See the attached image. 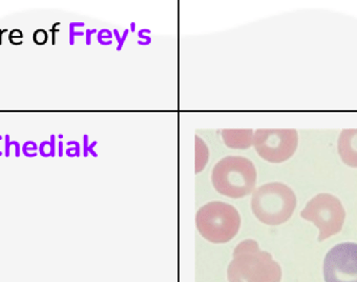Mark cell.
<instances>
[{
    "label": "cell",
    "instance_id": "6da1fadb",
    "mask_svg": "<svg viewBox=\"0 0 357 282\" xmlns=\"http://www.w3.org/2000/svg\"><path fill=\"white\" fill-rule=\"evenodd\" d=\"M229 282H281V265L271 253L261 251L255 240L240 242L227 267Z\"/></svg>",
    "mask_w": 357,
    "mask_h": 282
},
{
    "label": "cell",
    "instance_id": "7a4b0ae2",
    "mask_svg": "<svg viewBox=\"0 0 357 282\" xmlns=\"http://www.w3.org/2000/svg\"><path fill=\"white\" fill-rule=\"evenodd\" d=\"M296 207L294 191L281 182H271L253 192L251 209L261 223L280 225L291 218Z\"/></svg>",
    "mask_w": 357,
    "mask_h": 282
},
{
    "label": "cell",
    "instance_id": "9c48e42d",
    "mask_svg": "<svg viewBox=\"0 0 357 282\" xmlns=\"http://www.w3.org/2000/svg\"><path fill=\"white\" fill-rule=\"evenodd\" d=\"M252 130H223L222 137L226 146L234 150H247L253 144Z\"/></svg>",
    "mask_w": 357,
    "mask_h": 282
},
{
    "label": "cell",
    "instance_id": "3957f363",
    "mask_svg": "<svg viewBox=\"0 0 357 282\" xmlns=\"http://www.w3.org/2000/svg\"><path fill=\"white\" fill-rule=\"evenodd\" d=\"M257 177L252 161L241 156L224 157L211 173L215 191L234 199L243 198L255 192Z\"/></svg>",
    "mask_w": 357,
    "mask_h": 282
},
{
    "label": "cell",
    "instance_id": "5b68a950",
    "mask_svg": "<svg viewBox=\"0 0 357 282\" xmlns=\"http://www.w3.org/2000/svg\"><path fill=\"white\" fill-rule=\"evenodd\" d=\"M301 217L311 221L319 230V242L342 231L346 212L340 199L333 195L319 194L307 203Z\"/></svg>",
    "mask_w": 357,
    "mask_h": 282
},
{
    "label": "cell",
    "instance_id": "30bf717a",
    "mask_svg": "<svg viewBox=\"0 0 357 282\" xmlns=\"http://www.w3.org/2000/svg\"><path fill=\"white\" fill-rule=\"evenodd\" d=\"M195 142H196V174L200 173L205 167L209 159V149L206 146L204 141L199 136L195 137Z\"/></svg>",
    "mask_w": 357,
    "mask_h": 282
},
{
    "label": "cell",
    "instance_id": "8992f818",
    "mask_svg": "<svg viewBox=\"0 0 357 282\" xmlns=\"http://www.w3.org/2000/svg\"><path fill=\"white\" fill-rule=\"evenodd\" d=\"M298 144L296 130H257L253 135L252 146L259 156L268 163H281L291 158Z\"/></svg>",
    "mask_w": 357,
    "mask_h": 282
},
{
    "label": "cell",
    "instance_id": "277c9868",
    "mask_svg": "<svg viewBox=\"0 0 357 282\" xmlns=\"http://www.w3.org/2000/svg\"><path fill=\"white\" fill-rule=\"evenodd\" d=\"M196 225L202 237L213 244H226L238 235L241 216L229 203L213 201L200 207Z\"/></svg>",
    "mask_w": 357,
    "mask_h": 282
},
{
    "label": "cell",
    "instance_id": "52a82bcc",
    "mask_svg": "<svg viewBox=\"0 0 357 282\" xmlns=\"http://www.w3.org/2000/svg\"><path fill=\"white\" fill-rule=\"evenodd\" d=\"M326 282H357V244H337L324 260Z\"/></svg>",
    "mask_w": 357,
    "mask_h": 282
},
{
    "label": "cell",
    "instance_id": "ba28073f",
    "mask_svg": "<svg viewBox=\"0 0 357 282\" xmlns=\"http://www.w3.org/2000/svg\"><path fill=\"white\" fill-rule=\"evenodd\" d=\"M338 153L347 165L357 168V130H344L340 133Z\"/></svg>",
    "mask_w": 357,
    "mask_h": 282
}]
</instances>
